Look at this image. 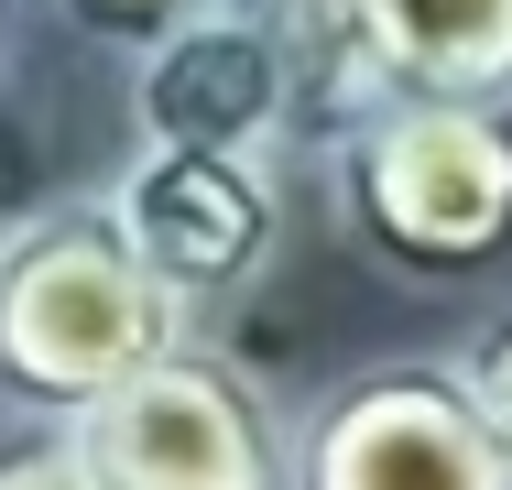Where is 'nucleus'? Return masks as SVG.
Here are the masks:
<instances>
[{"label": "nucleus", "mask_w": 512, "mask_h": 490, "mask_svg": "<svg viewBox=\"0 0 512 490\" xmlns=\"http://www.w3.org/2000/svg\"><path fill=\"white\" fill-rule=\"evenodd\" d=\"M109 207L197 327L251 305L284 262V164L273 153H153V142H131L109 175Z\"/></svg>", "instance_id": "obj_5"}, {"label": "nucleus", "mask_w": 512, "mask_h": 490, "mask_svg": "<svg viewBox=\"0 0 512 490\" xmlns=\"http://www.w3.org/2000/svg\"><path fill=\"white\" fill-rule=\"evenodd\" d=\"M207 327L131 251L109 186L0 218V425H77Z\"/></svg>", "instance_id": "obj_1"}, {"label": "nucleus", "mask_w": 512, "mask_h": 490, "mask_svg": "<svg viewBox=\"0 0 512 490\" xmlns=\"http://www.w3.org/2000/svg\"><path fill=\"white\" fill-rule=\"evenodd\" d=\"M99 490H295V414L240 349H175L66 425Z\"/></svg>", "instance_id": "obj_3"}, {"label": "nucleus", "mask_w": 512, "mask_h": 490, "mask_svg": "<svg viewBox=\"0 0 512 490\" xmlns=\"http://www.w3.org/2000/svg\"><path fill=\"white\" fill-rule=\"evenodd\" d=\"M316 196L338 240L393 284H502L512 273V98L360 109L316 142Z\"/></svg>", "instance_id": "obj_2"}, {"label": "nucleus", "mask_w": 512, "mask_h": 490, "mask_svg": "<svg viewBox=\"0 0 512 490\" xmlns=\"http://www.w3.org/2000/svg\"><path fill=\"white\" fill-rule=\"evenodd\" d=\"M414 98H512V0H327L306 55V142Z\"/></svg>", "instance_id": "obj_7"}, {"label": "nucleus", "mask_w": 512, "mask_h": 490, "mask_svg": "<svg viewBox=\"0 0 512 490\" xmlns=\"http://www.w3.org/2000/svg\"><path fill=\"white\" fill-rule=\"evenodd\" d=\"M0 490H99L66 425H0Z\"/></svg>", "instance_id": "obj_10"}, {"label": "nucleus", "mask_w": 512, "mask_h": 490, "mask_svg": "<svg viewBox=\"0 0 512 490\" xmlns=\"http://www.w3.org/2000/svg\"><path fill=\"white\" fill-rule=\"evenodd\" d=\"M197 11H218V0H55V22H66L77 44H109V55H153V44L186 33Z\"/></svg>", "instance_id": "obj_8"}, {"label": "nucleus", "mask_w": 512, "mask_h": 490, "mask_svg": "<svg viewBox=\"0 0 512 490\" xmlns=\"http://www.w3.org/2000/svg\"><path fill=\"white\" fill-rule=\"evenodd\" d=\"M447 360H458V382L480 392V414H491V436H502V458H512V294H491L469 316V338Z\"/></svg>", "instance_id": "obj_9"}, {"label": "nucleus", "mask_w": 512, "mask_h": 490, "mask_svg": "<svg viewBox=\"0 0 512 490\" xmlns=\"http://www.w3.org/2000/svg\"><path fill=\"white\" fill-rule=\"evenodd\" d=\"M295 490H512V458L447 349L360 360L295 414Z\"/></svg>", "instance_id": "obj_4"}, {"label": "nucleus", "mask_w": 512, "mask_h": 490, "mask_svg": "<svg viewBox=\"0 0 512 490\" xmlns=\"http://www.w3.org/2000/svg\"><path fill=\"white\" fill-rule=\"evenodd\" d=\"M131 142L153 153H273L306 142V66L262 0H218L131 55Z\"/></svg>", "instance_id": "obj_6"}]
</instances>
